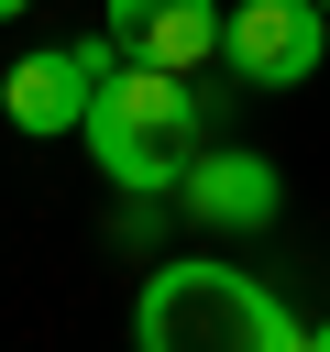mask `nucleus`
I'll list each match as a JSON object with an SVG mask.
<instances>
[{
  "label": "nucleus",
  "mask_w": 330,
  "mask_h": 352,
  "mask_svg": "<svg viewBox=\"0 0 330 352\" xmlns=\"http://www.w3.org/2000/svg\"><path fill=\"white\" fill-rule=\"evenodd\" d=\"M132 341L143 352H308V319L220 253H165L132 297Z\"/></svg>",
  "instance_id": "nucleus-1"
},
{
  "label": "nucleus",
  "mask_w": 330,
  "mask_h": 352,
  "mask_svg": "<svg viewBox=\"0 0 330 352\" xmlns=\"http://www.w3.org/2000/svg\"><path fill=\"white\" fill-rule=\"evenodd\" d=\"M198 121H209V99H198V77H176V66H110L99 77V99H88V154H99V176L121 187V198H176V176H187V154H198Z\"/></svg>",
  "instance_id": "nucleus-2"
},
{
  "label": "nucleus",
  "mask_w": 330,
  "mask_h": 352,
  "mask_svg": "<svg viewBox=\"0 0 330 352\" xmlns=\"http://www.w3.org/2000/svg\"><path fill=\"white\" fill-rule=\"evenodd\" d=\"M121 66V44L110 33H66V44H33L11 77H0V121L11 132H33V143H55V132H88V99H99V77Z\"/></svg>",
  "instance_id": "nucleus-3"
},
{
  "label": "nucleus",
  "mask_w": 330,
  "mask_h": 352,
  "mask_svg": "<svg viewBox=\"0 0 330 352\" xmlns=\"http://www.w3.org/2000/svg\"><path fill=\"white\" fill-rule=\"evenodd\" d=\"M319 55H330V11L319 0H231V22H220V66L242 88H264V99L308 88Z\"/></svg>",
  "instance_id": "nucleus-4"
},
{
  "label": "nucleus",
  "mask_w": 330,
  "mask_h": 352,
  "mask_svg": "<svg viewBox=\"0 0 330 352\" xmlns=\"http://www.w3.org/2000/svg\"><path fill=\"white\" fill-rule=\"evenodd\" d=\"M176 209L209 220V231H264V220L286 209V176H275L253 143H198L187 176H176Z\"/></svg>",
  "instance_id": "nucleus-5"
},
{
  "label": "nucleus",
  "mask_w": 330,
  "mask_h": 352,
  "mask_svg": "<svg viewBox=\"0 0 330 352\" xmlns=\"http://www.w3.org/2000/svg\"><path fill=\"white\" fill-rule=\"evenodd\" d=\"M99 11H110L99 33H110L132 66H176V77H198V66L220 55V22H231L220 0H99Z\"/></svg>",
  "instance_id": "nucleus-6"
},
{
  "label": "nucleus",
  "mask_w": 330,
  "mask_h": 352,
  "mask_svg": "<svg viewBox=\"0 0 330 352\" xmlns=\"http://www.w3.org/2000/svg\"><path fill=\"white\" fill-rule=\"evenodd\" d=\"M308 352H330V319H319V330H308Z\"/></svg>",
  "instance_id": "nucleus-7"
},
{
  "label": "nucleus",
  "mask_w": 330,
  "mask_h": 352,
  "mask_svg": "<svg viewBox=\"0 0 330 352\" xmlns=\"http://www.w3.org/2000/svg\"><path fill=\"white\" fill-rule=\"evenodd\" d=\"M11 11H33V0H0V22H11Z\"/></svg>",
  "instance_id": "nucleus-8"
},
{
  "label": "nucleus",
  "mask_w": 330,
  "mask_h": 352,
  "mask_svg": "<svg viewBox=\"0 0 330 352\" xmlns=\"http://www.w3.org/2000/svg\"><path fill=\"white\" fill-rule=\"evenodd\" d=\"M319 11H330V0H319Z\"/></svg>",
  "instance_id": "nucleus-9"
}]
</instances>
